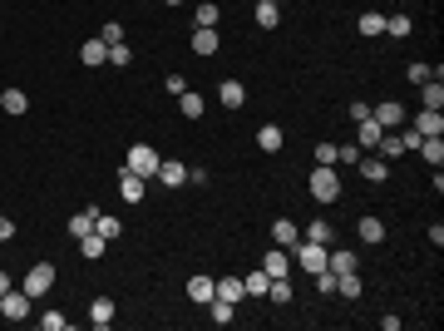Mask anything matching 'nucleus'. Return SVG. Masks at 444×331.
I'll return each instance as SVG.
<instances>
[{"instance_id":"nucleus-19","label":"nucleus","mask_w":444,"mask_h":331,"mask_svg":"<svg viewBox=\"0 0 444 331\" xmlns=\"http://www.w3.org/2000/svg\"><path fill=\"white\" fill-rule=\"evenodd\" d=\"M252 15H257V25H262V30H277L282 5H277V0H257V10H252Z\"/></svg>"},{"instance_id":"nucleus-3","label":"nucleus","mask_w":444,"mask_h":331,"mask_svg":"<svg viewBox=\"0 0 444 331\" xmlns=\"http://www.w3.org/2000/svg\"><path fill=\"white\" fill-rule=\"evenodd\" d=\"M292 262H296L301 272H321V267L331 262V247H326V242H296V247H292Z\"/></svg>"},{"instance_id":"nucleus-33","label":"nucleus","mask_w":444,"mask_h":331,"mask_svg":"<svg viewBox=\"0 0 444 331\" xmlns=\"http://www.w3.org/2000/svg\"><path fill=\"white\" fill-rule=\"evenodd\" d=\"M267 287H272V277H267V272H252V277H242V292H247V297H267Z\"/></svg>"},{"instance_id":"nucleus-25","label":"nucleus","mask_w":444,"mask_h":331,"mask_svg":"<svg viewBox=\"0 0 444 331\" xmlns=\"http://www.w3.org/2000/svg\"><path fill=\"white\" fill-rule=\"evenodd\" d=\"M104 247H109V237H99V232H84V237H79V252H84L89 262H99V257H104Z\"/></svg>"},{"instance_id":"nucleus-10","label":"nucleus","mask_w":444,"mask_h":331,"mask_svg":"<svg viewBox=\"0 0 444 331\" xmlns=\"http://www.w3.org/2000/svg\"><path fill=\"white\" fill-rule=\"evenodd\" d=\"M218 99H222V109H242V104H247L242 80H222V85H218Z\"/></svg>"},{"instance_id":"nucleus-44","label":"nucleus","mask_w":444,"mask_h":331,"mask_svg":"<svg viewBox=\"0 0 444 331\" xmlns=\"http://www.w3.org/2000/svg\"><path fill=\"white\" fill-rule=\"evenodd\" d=\"M163 89H168V94H183V89H188V80H183V75H168V80H163Z\"/></svg>"},{"instance_id":"nucleus-1","label":"nucleus","mask_w":444,"mask_h":331,"mask_svg":"<svg viewBox=\"0 0 444 331\" xmlns=\"http://www.w3.org/2000/svg\"><path fill=\"white\" fill-rule=\"evenodd\" d=\"M311 198H316V203H335V198H340L335 163H316V168H311Z\"/></svg>"},{"instance_id":"nucleus-22","label":"nucleus","mask_w":444,"mask_h":331,"mask_svg":"<svg viewBox=\"0 0 444 331\" xmlns=\"http://www.w3.org/2000/svg\"><path fill=\"white\" fill-rule=\"evenodd\" d=\"M415 129H420L425 139H435V134H444V114H440V109H420V119H415Z\"/></svg>"},{"instance_id":"nucleus-4","label":"nucleus","mask_w":444,"mask_h":331,"mask_svg":"<svg viewBox=\"0 0 444 331\" xmlns=\"http://www.w3.org/2000/svg\"><path fill=\"white\" fill-rule=\"evenodd\" d=\"M50 287H55V267H50V262H35V267L25 272V282H20V292H25L30 302H40Z\"/></svg>"},{"instance_id":"nucleus-36","label":"nucleus","mask_w":444,"mask_h":331,"mask_svg":"<svg viewBox=\"0 0 444 331\" xmlns=\"http://www.w3.org/2000/svg\"><path fill=\"white\" fill-rule=\"evenodd\" d=\"M94 232H99V237H123L118 218H109V213H94Z\"/></svg>"},{"instance_id":"nucleus-30","label":"nucleus","mask_w":444,"mask_h":331,"mask_svg":"<svg viewBox=\"0 0 444 331\" xmlns=\"http://www.w3.org/2000/svg\"><path fill=\"white\" fill-rule=\"evenodd\" d=\"M296 292H292V282L287 277H272V287H267V302H277V307H287Z\"/></svg>"},{"instance_id":"nucleus-12","label":"nucleus","mask_w":444,"mask_h":331,"mask_svg":"<svg viewBox=\"0 0 444 331\" xmlns=\"http://www.w3.org/2000/svg\"><path fill=\"white\" fill-rule=\"evenodd\" d=\"M355 168H360V178H365V183H385V178H390V163H385V158H365V153H360V163H355Z\"/></svg>"},{"instance_id":"nucleus-31","label":"nucleus","mask_w":444,"mask_h":331,"mask_svg":"<svg viewBox=\"0 0 444 331\" xmlns=\"http://www.w3.org/2000/svg\"><path fill=\"white\" fill-rule=\"evenodd\" d=\"M0 109H5V114H25V109H30L25 89H5V94H0Z\"/></svg>"},{"instance_id":"nucleus-48","label":"nucleus","mask_w":444,"mask_h":331,"mask_svg":"<svg viewBox=\"0 0 444 331\" xmlns=\"http://www.w3.org/2000/svg\"><path fill=\"white\" fill-rule=\"evenodd\" d=\"M5 292H10V272H0V297H5Z\"/></svg>"},{"instance_id":"nucleus-32","label":"nucleus","mask_w":444,"mask_h":331,"mask_svg":"<svg viewBox=\"0 0 444 331\" xmlns=\"http://www.w3.org/2000/svg\"><path fill=\"white\" fill-rule=\"evenodd\" d=\"M410 30H415V20H410V15H390V20H385V35H390V40H405Z\"/></svg>"},{"instance_id":"nucleus-9","label":"nucleus","mask_w":444,"mask_h":331,"mask_svg":"<svg viewBox=\"0 0 444 331\" xmlns=\"http://www.w3.org/2000/svg\"><path fill=\"white\" fill-rule=\"evenodd\" d=\"M113 317H118V307H113V297H94L89 302V322L104 331V327H113Z\"/></svg>"},{"instance_id":"nucleus-42","label":"nucleus","mask_w":444,"mask_h":331,"mask_svg":"<svg viewBox=\"0 0 444 331\" xmlns=\"http://www.w3.org/2000/svg\"><path fill=\"white\" fill-rule=\"evenodd\" d=\"M99 40H104V45H123V25H118V20H109V25L99 30Z\"/></svg>"},{"instance_id":"nucleus-41","label":"nucleus","mask_w":444,"mask_h":331,"mask_svg":"<svg viewBox=\"0 0 444 331\" xmlns=\"http://www.w3.org/2000/svg\"><path fill=\"white\" fill-rule=\"evenodd\" d=\"M40 327L45 331H65L70 327V317H65V312H40Z\"/></svg>"},{"instance_id":"nucleus-8","label":"nucleus","mask_w":444,"mask_h":331,"mask_svg":"<svg viewBox=\"0 0 444 331\" xmlns=\"http://www.w3.org/2000/svg\"><path fill=\"white\" fill-rule=\"evenodd\" d=\"M370 119H375L385 134H395V129L405 124V109H400V104H375V109H370Z\"/></svg>"},{"instance_id":"nucleus-24","label":"nucleus","mask_w":444,"mask_h":331,"mask_svg":"<svg viewBox=\"0 0 444 331\" xmlns=\"http://www.w3.org/2000/svg\"><path fill=\"white\" fill-rule=\"evenodd\" d=\"M355 30H360L365 40H375V35H385V15H375V10H365V15L355 20Z\"/></svg>"},{"instance_id":"nucleus-47","label":"nucleus","mask_w":444,"mask_h":331,"mask_svg":"<svg viewBox=\"0 0 444 331\" xmlns=\"http://www.w3.org/2000/svg\"><path fill=\"white\" fill-rule=\"evenodd\" d=\"M10 237H15V222H10L5 213H0V242H10Z\"/></svg>"},{"instance_id":"nucleus-26","label":"nucleus","mask_w":444,"mask_h":331,"mask_svg":"<svg viewBox=\"0 0 444 331\" xmlns=\"http://www.w3.org/2000/svg\"><path fill=\"white\" fill-rule=\"evenodd\" d=\"M218 297H222V302H232V307H237V302L247 297V292H242V277H218Z\"/></svg>"},{"instance_id":"nucleus-46","label":"nucleus","mask_w":444,"mask_h":331,"mask_svg":"<svg viewBox=\"0 0 444 331\" xmlns=\"http://www.w3.org/2000/svg\"><path fill=\"white\" fill-rule=\"evenodd\" d=\"M360 119H370V104H360V99H355V104H350V124H360Z\"/></svg>"},{"instance_id":"nucleus-6","label":"nucleus","mask_w":444,"mask_h":331,"mask_svg":"<svg viewBox=\"0 0 444 331\" xmlns=\"http://www.w3.org/2000/svg\"><path fill=\"white\" fill-rule=\"evenodd\" d=\"M158 183H163V188H183V183H188V163L163 158V163H158Z\"/></svg>"},{"instance_id":"nucleus-50","label":"nucleus","mask_w":444,"mask_h":331,"mask_svg":"<svg viewBox=\"0 0 444 331\" xmlns=\"http://www.w3.org/2000/svg\"><path fill=\"white\" fill-rule=\"evenodd\" d=\"M277 5H282V0H277Z\"/></svg>"},{"instance_id":"nucleus-34","label":"nucleus","mask_w":444,"mask_h":331,"mask_svg":"<svg viewBox=\"0 0 444 331\" xmlns=\"http://www.w3.org/2000/svg\"><path fill=\"white\" fill-rule=\"evenodd\" d=\"M331 237H335V227L326 218H316L311 227H306V242H326V247H331Z\"/></svg>"},{"instance_id":"nucleus-37","label":"nucleus","mask_w":444,"mask_h":331,"mask_svg":"<svg viewBox=\"0 0 444 331\" xmlns=\"http://www.w3.org/2000/svg\"><path fill=\"white\" fill-rule=\"evenodd\" d=\"M193 25H203V30H218V5H213V0H203V5H198V20H193Z\"/></svg>"},{"instance_id":"nucleus-13","label":"nucleus","mask_w":444,"mask_h":331,"mask_svg":"<svg viewBox=\"0 0 444 331\" xmlns=\"http://www.w3.org/2000/svg\"><path fill=\"white\" fill-rule=\"evenodd\" d=\"M143 183H148V178H138V173L123 168V173H118V193H123V203H143Z\"/></svg>"},{"instance_id":"nucleus-45","label":"nucleus","mask_w":444,"mask_h":331,"mask_svg":"<svg viewBox=\"0 0 444 331\" xmlns=\"http://www.w3.org/2000/svg\"><path fill=\"white\" fill-rule=\"evenodd\" d=\"M316 163H335V143H316Z\"/></svg>"},{"instance_id":"nucleus-21","label":"nucleus","mask_w":444,"mask_h":331,"mask_svg":"<svg viewBox=\"0 0 444 331\" xmlns=\"http://www.w3.org/2000/svg\"><path fill=\"white\" fill-rule=\"evenodd\" d=\"M335 292H340V297H350V302H355V297H360V292H365V282H360V272H335Z\"/></svg>"},{"instance_id":"nucleus-16","label":"nucleus","mask_w":444,"mask_h":331,"mask_svg":"<svg viewBox=\"0 0 444 331\" xmlns=\"http://www.w3.org/2000/svg\"><path fill=\"white\" fill-rule=\"evenodd\" d=\"M218 45H222L218 30H203V25H193V50H198V55H218Z\"/></svg>"},{"instance_id":"nucleus-2","label":"nucleus","mask_w":444,"mask_h":331,"mask_svg":"<svg viewBox=\"0 0 444 331\" xmlns=\"http://www.w3.org/2000/svg\"><path fill=\"white\" fill-rule=\"evenodd\" d=\"M158 163H163V158H158V148H148V143H133L128 158H123V168L138 173V178H158Z\"/></svg>"},{"instance_id":"nucleus-39","label":"nucleus","mask_w":444,"mask_h":331,"mask_svg":"<svg viewBox=\"0 0 444 331\" xmlns=\"http://www.w3.org/2000/svg\"><path fill=\"white\" fill-rule=\"evenodd\" d=\"M326 267H331V272H355V252H345V247H340V252H331V262H326Z\"/></svg>"},{"instance_id":"nucleus-38","label":"nucleus","mask_w":444,"mask_h":331,"mask_svg":"<svg viewBox=\"0 0 444 331\" xmlns=\"http://www.w3.org/2000/svg\"><path fill=\"white\" fill-rule=\"evenodd\" d=\"M109 65L113 70H128V65H133V50H128V45H109Z\"/></svg>"},{"instance_id":"nucleus-28","label":"nucleus","mask_w":444,"mask_h":331,"mask_svg":"<svg viewBox=\"0 0 444 331\" xmlns=\"http://www.w3.org/2000/svg\"><path fill=\"white\" fill-rule=\"evenodd\" d=\"M415 153H420V158H430V163L440 168V163H444V139H440V134H435V139H420V148H415Z\"/></svg>"},{"instance_id":"nucleus-49","label":"nucleus","mask_w":444,"mask_h":331,"mask_svg":"<svg viewBox=\"0 0 444 331\" xmlns=\"http://www.w3.org/2000/svg\"><path fill=\"white\" fill-rule=\"evenodd\" d=\"M163 5H183V0H163Z\"/></svg>"},{"instance_id":"nucleus-40","label":"nucleus","mask_w":444,"mask_h":331,"mask_svg":"<svg viewBox=\"0 0 444 331\" xmlns=\"http://www.w3.org/2000/svg\"><path fill=\"white\" fill-rule=\"evenodd\" d=\"M360 143H335V163H360Z\"/></svg>"},{"instance_id":"nucleus-23","label":"nucleus","mask_w":444,"mask_h":331,"mask_svg":"<svg viewBox=\"0 0 444 331\" xmlns=\"http://www.w3.org/2000/svg\"><path fill=\"white\" fill-rule=\"evenodd\" d=\"M178 109L188 114V119H203V109H208V99H203L198 89H183V94H178Z\"/></svg>"},{"instance_id":"nucleus-29","label":"nucleus","mask_w":444,"mask_h":331,"mask_svg":"<svg viewBox=\"0 0 444 331\" xmlns=\"http://www.w3.org/2000/svg\"><path fill=\"white\" fill-rule=\"evenodd\" d=\"M208 317H213L218 327H227V322H237V307H232V302H222V297H213V302H208Z\"/></svg>"},{"instance_id":"nucleus-43","label":"nucleus","mask_w":444,"mask_h":331,"mask_svg":"<svg viewBox=\"0 0 444 331\" xmlns=\"http://www.w3.org/2000/svg\"><path fill=\"white\" fill-rule=\"evenodd\" d=\"M405 75H410V85H425V80H435V75H430V65H420V60H415Z\"/></svg>"},{"instance_id":"nucleus-17","label":"nucleus","mask_w":444,"mask_h":331,"mask_svg":"<svg viewBox=\"0 0 444 331\" xmlns=\"http://www.w3.org/2000/svg\"><path fill=\"white\" fill-rule=\"evenodd\" d=\"M272 237H277V247H296V242H301V232H296V222H292V218L272 222Z\"/></svg>"},{"instance_id":"nucleus-20","label":"nucleus","mask_w":444,"mask_h":331,"mask_svg":"<svg viewBox=\"0 0 444 331\" xmlns=\"http://www.w3.org/2000/svg\"><path fill=\"white\" fill-rule=\"evenodd\" d=\"M380 134H385V129H380L375 119H360V124H355V143H360V148H375Z\"/></svg>"},{"instance_id":"nucleus-15","label":"nucleus","mask_w":444,"mask_h":331,"mask_svg":"<svg viewBox=\"0 0 444 331\" xmlns=\"http://www.w3.org/2000/svg\"><path fill=\"white\" fill-rule=\"evenodd\" d=\"M282 143H287V134H282L277 124H262V129H257V148H262V153H277Z\"/></svg>"},{"instance_id":"nucleus-27","label":"nucleus","mask_w":444,"mask_h":331,"mask_svg":"<svg viewBox=\"0 0 444 331\" xmlns=\"http://www.w3.org/2000/svg\"><path fill=\"white\" fill-rule=\"evenodd\" d=\"M420 99H425V109H444V85L440 80H425L420 85Z\"/></svg>"},{"instance_id":"nucleus-18","label":"nucleus","mask_w":444,"mask_h":331,"mask_svg":"<svg viewBox=\"0 0 444 331\" xmlns=\"http://www.w3.org/2000/svg\"><path fill=\"white\" fill-rule=\"evenodd\" d=\"M355 237L375 247V242H385V222H380V218H360V222H355Z\"/></svg>"},{"instance_id":"nucleus-7","label":"nucleus","mask_w":444,"mask_h":331,"mask_svg":"<svg viewBox=\"0 0 444 331\" xmlns=\"http://www.w3.org/2000/svg\"><path fill=\"white\" fill-rule=\"evenodd\" d=\"M262 272H267V277H292V257H287V247H272V252L262 257Z\"/></svg>"},{"instance_id":"nucleus-11","label":"nucleus","mask_w":444,"mask_h":331,"mask_svg":"<svg viewBox=\"0 0 444 331\" xmlns=\"http://www.w3.org/2000/svg\"><path fill=\"white\" fill-rule=\"evenodd\" d=\"M79 60H84L89 70H99V65H109V45H104V40H84V45H79Z\"/></svg>"},{"instance_id":"nucleus-5","label":"nucleus","mask_w":444,"mask_h":331,"mask_svg":"<svg viewBox=\"0 0 444 331\" xmlns=\"http://www.w3.org/2000/svg\"><path fill=\"white\" fill-rule=\"evenodd\" d=\"M30 307H35V302H30L25 292H15V287L0 297V317H5V322H25V317H30Z\"/></svg>"},{"instance_id":"nucleus-35","label":"nucleus","mask_w":444,"mask_h":331,"mask_svg":"<svg viewBox=\"0 0 444 331\" xmlns=\"http://www.w3.org/2000/svg\"><path fill=\"white\" fill-rule=\"evenodd\" d=\"M84 232H94V208H89V213H74V218H70V237H74V242H79Z\"/></svg>"},{"instance_id":"nucleus-14","label":"nucleus","mask_w":444,"mask_h":331,"mask_svg":"<svg viewBox=\"0 0 444 331\" xmlns=\"http://www.w3.org/2000/svg\"><path fill=\"white\" fill-rule=\"evenodd\" d=\"M188 297H193L198 307H208V302L218 297V282H213V277H188Z\"/></svg>"}]
</instances>
